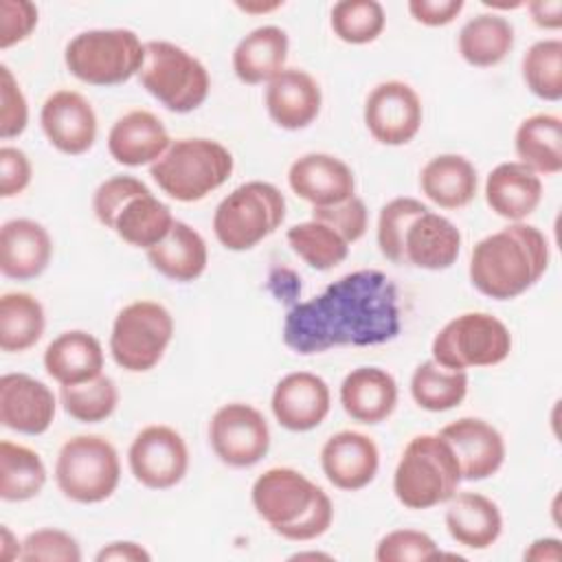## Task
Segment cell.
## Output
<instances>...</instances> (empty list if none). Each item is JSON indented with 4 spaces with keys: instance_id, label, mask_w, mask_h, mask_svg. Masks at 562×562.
I'll use <instances>...</instances> for the list:
<instances>
[{
    "instance_id": "cell-1",
    "label": "cell",
    "mask_w": 562,
    "mask_h": 562,
    "mask_svg": "<svg viewBox=\"0 0 562 562\" xmlns=\"http://www.w3.org/2000/svg\"><path fill=\"white\" fill-rule=\"evenodd\" d=\"M402 329L400 294L380 270H356L310 301L288 310L283 342L299 356L336 347H371L393 340Z\"/></svg>"
},
{
    "instance_id": "cell-2",
    "label": "cell",
    "mask_w": 562,
    "mask_h": 562,
    "mask_svg": "<svg viewBox=\"0 0 562 562\" xmlns=\"http://www.w3.org/2000/svg\"><path fill=\"white\" fill-rule=\"evenodd\" d=\"M549 259L547 235L533 224L512 222L474 244L468 274L481 294L509 301L540 281Z\"/></svg>"
},
{
    "instance_id": "cell-3",
    "label": "cell",
    "mask_w": 562,
    "mask_h": 562,
    "mask_svg": "<svg viewBox=\"0 0 562 562\" xmlns=\"http://www.w3.org/2000/svg\"><path fill=\"white\" fill-rule=\"evenodd\" d=\"M378 248L395 266L446 270L461 252V233L415 198H393L378 215Z\"/></svg>"
},
{
    "instance_id": "cell-4",
    "label": "cell",
    "mask_w": 562,
    "mask_h": 562,
    "mask_svg": "<svg viewBox=\"0 0 562 562\" xmlns=\"http://www.w3.org/2000/svg\"><path fill=\"white\" fill-rule=\"evenodd\" d=\"M257 516L281 538L307 542L321 538L334 520L331 498L294 468H270L250 490Z\"/></svg>"
},
{
    "instance_id": "cell-5",
    "label": "cell",
    "mask_w": 562,
    "mask_h": 562,
    "mask_svg": "<svg viewBox=\"0 0 562 562\" xmlns=\"http://www.w3.org/2000/svg\"><path fill=\"white\" fill-rule=\"evenodd\" d=\"M97 220L134 248L149 250L173 226L171 209L134 176H114L101 182L92 195Z\"/></svg>"
},
{
    "instance_id": "cell-6",
    "label": "cell",
    "mask_w": 562,
    "mask_h": 562,
    "mask_svg": "<svg viewBox=\"0 0 562 562\" xmlns=\"http://www.w3.org/2000/svg\"><path fill=\"white\" fill-rule=\"evenodd\" d=\"M461 481L452 446L441 435H417L395 465L393 494L406 509H430L448 503Z\"/></svg>"
},
{
    "instance_id": "cell-7",
    "label": "cell",
    "mask_w": 562,
    "mask_h": 562,
    "mask_svg": "<svg viewBox=\"0 0 562 562\" xmlns=\"http://www.w3.org/2000/svg\"><path fill=\"white\" fill-rule=\"evenodd\" d=\"M233 154L213 138H178L149 167L162 193L176 202H200L233 173Z\"/></svg>"
},
{
    "instance_id": "cell-8",
    "label": "cell",
    "mask_w": 562,
    "mask_h": 562,
    "mask_svg": "<svg viewBox=\"0 0 562 562\" xmlns=\"http://www.w3.org/2000/svg\"><path fill=\"white\" fill-rule=\"evenodd\" d=\"M138 81L158 103L176 114L198 110L211 92L206 66L182 46L165 40L145 42Z\"/></svg>"
},
{
    "instance_id": "cell-9",
    "label": "cell",
    "mask_w": 562,
    "mask_h": 562,
    "mask_svg": "<svg viewBox=\"0 0 562 562\" xmlns=\"http://www.w3.org/2000/svg\"><path fill=\"white\" fill-rule=\"evenodd\" d=\"M285 220L283 193L263 180L235 187L213 213V233L226 250L244 252L270 237Z\"/></svg>"
},
{
    "instance_id": "cell-10",
    "label": "cell",
    "mask_w": 562,
    "mask_h": 562,
    "mask_svg": "<svg viewBox=\"0 0 562 562\" xmlns=\"http://www.w3.org/2000/svg\"><path fill=\"white\" fill-rule=\"evenodd\" d=\"M145 59V44L132 29H90L77 33L64 50L72 77L88 86H119L130 81Z\"/></svg>"
},
{
    "instance_id": "cell-11",
    "label": "cell",
    "mask_w": 562,
    "mask_h": 562,
    "mask_svg": "<svg viewBox=\"0 0 562 562\" xmlns=\"http://www.w3.org/2000/svg\"><path fill=\"white\" fill-rule=\"evenodd\" d=\"M55 483L59 492L81 505L108 501L121 483V459L110 439L75 435L57 452Z\"/></svg>"
},
{
    "instance_id": "cell-12",
    "label": "cell",
    "mask_w": 562,
    "mask_h": 562,
    "mask_svg": "<svg viewBox=\"0 0 562 562\" xmlns=\"http://www.w3.org/2000/svg\"><path fill=\"white\" fill-rule=\"evenodd\" d=\"M512 351L509 327L487 312H463L450 318L432 338V360L450 371L494 367Z\"/></svg>"
},
{
    "instance_id": "cell-13",
    "label": "cell",
    "mask_w": 562,
    "mask_h": 562,
    "mask_svg": "<svg viewBox=\"0 0 562 562\" xmlns=\"http://www.w3.org/2000/svg\"><path fill=\"white\" fill-rule=\"evenodd\" d=\"M171 338V312L162 303L140 299L116 314L110 331V353L121 369L145 373L162 360Z\"/></svg>"
},
{
    "instance_id": "cell-14",
    "label": "cell",
    "mask_w": 562,
    "mask_h": 562,
    "mask_svg": "<svg viewBox=\"0 0 562 562\" xmlns=\"http://www.w3.org/2000/svg\"><path fill=\"white\" fill-rule=\"evenodd\" d=\"M215 457L228 468H252L270 450V426L263 413L244 402L220 406L209 422Z\"/></svg>"
},
{
    "instance_id": "cell-15",
    "label": "cell",
    "mask_w": 562,
    "mask_h": 562,
    "mask_svg": "<svg viewBox=\"0 0 562 562\" xmlns=\"http://www.w3.org/2000/svg\"><path fill=\"white\" fill-rule=\"evenodd\" d=\"M127 463L140 485L169 490L178 485L189 470V448L182 435L171 426L149 424L132 439Z\"/></svg>"
},
{
    "instance_id": "cell-16",
    "label": "cell",
    "mask_w": 562,
    "mask_h": 562,
    "mask_svg": "<svg viewBox=\"0 0 562 562\" xmlns=\"http://www.w3.org/2000/svg\"><path fill=\"white\" fill-rule=\"evenodd\" d=\"M364 125L369 134L391 147L411 143L424 121L422 99L406 81H382L364 101Z\"/></svg>"
},
{
    "instance_id": "cell-17",
    "label": "cell",
    "mask_w": 562,
    "mask_h": 562,
    "mask_svg": "<svg viewBox=\"0 0 562 562\" xmlns=\"http://www.w3.org/2000/svg\"><path fill=\"white\" fill-rule=\"evenodd\" d=\"M40 125L46 140L68 156L90 151L99 130L94 108L77 90H57L48 94L40 110Z\"/></svg>"
},
{
    "instance_id": "cell-18",
    "label": "cell",
    "mask_w": 562,
    "mask_h": 562,
    "mask_svg": "<svg viewBox=\"0 0 562 562\" xmlns=\"http://www.w3.org/2000/svg\"><path fill=\"white\" fill-rule=\"evenodd\" d=\"M270 408L285 430L307 432L321 426L329 415L331 393L321 375L294 371L274 384Z\"/></svg>"
},
{
    "instance_id": "cell-19",
    "label": "cell",
    "mask_w": 562,
    "mask_h": 562,
    "mask_svg": "<svg viewBox=\"0 0 562 562\" xmlns=\"http://www.w3.org/2000/svg\"><path fill=\"white\" fill-rule=\"evenodd\" d=\"M439 435L452 446L463 481H483L494 476L505 463V439L490 422L481 417H461L446 424Z\"/></svg>"
},
{
    "instance_id": "cell-20",
    "label": "cell",
    "mask_w": 562,
    "mask_h": 562,
    "mask_svg": "<svg viewBox=\"0 0 562 562\" xmlns=\"http://www.w3.org/2000/svg\"><path fill=\"white\" fill-rule=\"evenodd\" d=\"M290 189L312 209L340 204L356 195V178L351 167L338 156L310 151L299 156L288 169Z\"/></svg>"
},
{
    "instance_id": "cell-21",
    "label": "cell",
    "mask_w": 562,
    "mask_h": 562,
    "mask_svg": "<svg viewBox=\"0 0 562 562\" xmlns=\"http://www.w3.org/2000/svg\"><path fill=\"white\" fill-rule=\"evenodd\" d=\"M57 413L53 391L26 373L0 378V422L20 435H44Z\"/></svg>"
},
{
    "instance_id": "cell-22",
    "label": "cell",
    "mask_w": 562,
    "mask_h": 562,
    "mask_svg": "<svg viewBox=\"0 0 562 562\" xmlns=\"http://www.w3.org/2000/svg\"><path fill=\"white\" fill-rule=\"evenodd\" d=\"M321 468L334 487L342 492H358L375 479L380 450L369 435L340 430L323 443Z\"/></svg>"
},
{
    "instance_id": "cell-23",
    "label": "cell",
    "mask_w": 562,
    "mask_h": 562,
    "mask_svg": "<svg viewBox=\"0 0 562 562\" xmlns=\"http://www.w3.org/2000/svg\"><path fill=\"white\" fill-rule=\"evenodd\" d=\"M323 94L318 81L301 68H283L266 88L268 116L281 130H303L312 125L321 112Z\"/></svg>"
},
{
    "instance_id": "cell-24",
    "label": "cell",
    "mask_w": 562,
    "mask_h": 562,
    "mask_svg": "<svg viewBox=\"0 0 562 562\" xmlns=\"http://www.w3.org/2000/svg\"><path fill=\"white\" fill-rule=\"evenodd\" d=\"M171 145L165 123L149 110H132L114 121L108 134L110 156L125 167L154 165Z\"/></svg>"
},
{
    "instance_id": "cell-25",
    "label": "cell",
    "mask_w": 562,
    "mask_h": 562,
    "mask_svg": "<svg viewBox=\"0 0 562 562\" xmlns=\"http://www.w3.org/2000/svg\"><path fill=\"white\" fill-rule=\"evenodd\" d=\"M53 257L48 231L29 217L9 220L0 228V272L15 281L40 277Z\"/></svg>"
},
{
    "instance_id": "cell-26",
    "label": "cell",
    "mask_w": 562,
    "mask_h": 562,
    "mask_svg": "<svg viewBox=\"0 0 562 562\" xmlns=\"http://www.w3.org/2000/svg\"><path fill=\"white\" fill-rule=\"evenodd\" d=\"M485 202L498 217L525 222L542 202V180L518 160L501 162L485 180Z\"/></svg>"
},
{
    "instance_id": "cell-27",
    "label": "cell",
    "mask_w": 562,
    "mask_h": 562,
    "mask_svg": "<svg viewBox=\"0 0 562 562\" xmlns=\"http://www.w3.org/2000/svg\"><path fill=\"white\" fill-rule=\"evenodd\" d=\"M342 411L360 424H380L397 406V382L380 367H358L340 384Z\"/></svg>"
},
{
    "instance_id": "cell-28",
    "label": "cell",
    "mask_w": 562,
    "mask_h": 562,
    "mask_svg": "<svg viewBox=\"0 0 562 562\" xmlns=\"http://www.w3.org/2000/svg\"><path fill=\"white\" fill-rule=\"evenodd\" d=\"M446 529L450 538L474 551L490 549L503 533L498 505L479 492H459L448 501Z\"/></svg>"
},
{
    "instance_id": "cell-29",
    "label": "cell",
    "mask_w": 562,
    "mask_h": 562,
    "mask_svg": "<svg viewBox=\"0 0 562 562\" xmlns=\"http://www.w3.org/2000/svg\"><path fill=\"white\" fill-rule=\"evenodd\" d=\"M103 347L97 336L83 329H70L53 338L44 351L46 373L59 386L81 384L103 373Z\"/></svg>"
},
{
    "instance_id": "cell-30",
    "label": "cell",
    "mask_w": 562,
    "mask_h": 562,
    "mask_svg": "<svg viewBox=\"0 0 562 562\" xmlns=\"http://www.w3.org/2000/svg\"><path fill=\"white\" fill-rule=\"evenodd\" d=\"M288 50L290 40L281 26H257L237 42L233 50V72L248 86L268 83L285 68Z\"/></svg>"
},
{
    "instance_id": "cell-31",
    "label": "cell",
    "mask_w": 562,
    "mask_h": 562,
    "mask_svg": "<svg viewBox=\"0 0 562 562\" xmlns=\"http://www.w3.org/2000/svg\"><path fill=\"white\" fill-rule=\"evenodd\" d=\"M145 252L151 268L176 283H191L200 279L209 263L204 237L180 220H176L171 231Z\"/></svg>"
},
{
    "instance_id": "cell-32",
    "label": "cell",
    "mask_w": 562,
    "mask_h": 562,
    "mask_svg": "<svg viewBox=\"0 0 562 562\" xmlns=\"http://www.w3.org/2000/svg\"><path fill=\"white\" fill-rule=\"evenodd\" d=\"M422 193L439 209L457 211L468 206L479 189L476 167L461 154L432 156L419 173Z\"/></svg>"
},
{
    "instance_id": "cell-33",
    "label": "cell",
    "mask_w": 562,
    "mask_h": 562,
    "mask_svg": "<svg viewBox=\"0 0 562 562\" xmlns=\"http://www.w3.org/2000/svg\"><path fill=\"white\" fill-rule=\"evenodd\" d=\"M514 24L501 13H479L470 18L457 37L459 55L474 68L498 66L514 48Z\"/></svg>"
},
{
    "instance_id": "cell-34",
    "label": "cell",
    "mask_w": 562,
    "mask_h": 562,
    "mask_svg": "<svg viewBox=\"0 0 562 562\" xmlns=\"http://www.w3.org/2000/svg\"><path fill=\"white\" fill-rule=\"evenodd\" d=\"M514 149L518 162L538 176H555L562 171V121L558 114L540 112L520 121Z\"/></svg>"
},
{
    "instance_id": "cell-35",
    "label": "cell",
    "mask_w": 562,
    "mask_h": 562,
    "mask_svg": "<svg viewBox=\"0 0 562 562\" xmlns=\"http://www.w3.org/2000/svg\"><path fill=\"white\" fill-rule=\"evenodd\" d=\"M46 485V465L29 446L0 441V498L24 503L35 498Z\"/></svg>"
},
{
    "instance_id": "cell-36",
    "label": "cell",
    "mask_w": 562,
    "mask_h": 562,
    "mask_svg": "<svg viewBox=\"0 0 562 562\" xmlns=\"http://www.w3.org/2000/svg\"><path fill=\"white\" fill-rule=\"evenodd\" d=\"M42 303L29 292H7L0 299V349L20 353L31 349L44 334Z\"/></svg>"
},
{
    "instance_id": "cell-37",
    "label": "cell",
    "mask_w": 562,
    "mask_h": 562,
    "mask_svg": "<svg viewBox=\"0 0 562 562\" xmlns=\"http://www.w3.org/2000/svg\"><path fill=\"white\" fill-rule=\"evenodd\" d=\"M411 395L424 411H452L468 395V371H450L435 360H426L411 375Z\"/></svg>"
},
{
    "instance_id": "cell-38",
    "label": "cell",
    "mask_w": 562,
    "mask_h": 562,
    "mask_svg": "<svg viewBox=\"0 0 562 562\" xmlns=\"http://www.w3.org/2000/svg\"><path fill=\"white\" fill-rule=\"evenodd\" d=\"M285 239L294 255L314 270H331L349 255L347 239L318 220H307L288 228Z\"/></svg>"
},
{
    "instance_id": "cell-39",
    "label": "cell",
    "mask_w": 562,
    "mask_h": 562,
    "mask_svg": "<svg viewBox=\"0 0 562 562\" xmlns=\"http://www.w3.org/2000/svg\"><path fill=\"white\" fill-rule=\"evenodd\" d=\"M329 24L340 42L362 46L382 35L386 13L378 0H340L331 7Z\"/></svg>"
},
{
    "instance_id": "cell-40",
    "label": "cell",
    "mask_w": 562,
    "mask_h": 562,
    "mask_svg": "<svg viewBox=\"0 0 562 562\" xmlns=\"http://www.w3.org/2000/svg\"><path fill=\"white\" fill-rule=\"evenodd\" d=\"M520 70L531 94L542 101L562 99V42L558 37L531 44L522 57Z\"/></svg>"
},
{
    "instance_id": "cell-41",
    "label": "cell",
    "mask_w": 562,
    "mask_h": 562,
    "mask_svg": "<svg viewBox=\"0 0 562 562\" xmlns=\"http://www.w3.org/2000/svg\"><path fill=\"white\" fill-rule=\"evenodd\" d=\"M59 400L64 411L81 424L105 422L119 406V389L112 378L97 375L94 380L61 386Z\"/></svg>"
},
{
    "instance_id": "cell-42",
    "label": "cell",
    "mask_w": 562,
    "mask_h": 562,
    "mask_svg": "<svg viewBox=\"0 0 562 562\" xmlns=\"http://www.w3.org/2000/svg\"><path fill=\"white\" fill-rule=\"evenodd\" d=\"M443 558L437 542L417 529H393L375 544L378 562H428Z\"/></svg>"
},
{
    "instance_id": "cell-43",
    "label": "cell",
    "mask_w": 562,
    "mask_h": 562,
    "mask_svg": "<svg viewBox=\"0 0 562 562\" xmlns=\"http://www.w3.org/2000/svg\"><path fill=\"white\" fill-rule=\"evenodd\" d=\"M20 560L24 562H79L81 549L75 536L57 527L31 531L22 540Z\"/></svg>"
},
{
    "instance_id": "cell-44",
    "label": "cell",
    "mask_w": 562,
    "mask_h": 562,
    "mask_svg": "<svg viewBox=\"0 0 562 562\" xmlns=\"http://www.w3.org/2000/svg\"><path fill=\"white\" fill-rule=\"evenodd\" d=\"M29 123V103L26 97L9 70V66H0V136L4 140L20 136Z\"/></svg>"
},
{
    "instance_id": "cell-45",
    "label": "cell",
    "mask_w": 562,
    "mask_h": 562,
    "mask_svg": "<svg viewBox=\"0 0 562 562\" xmlns=\"http://www.w3.org/2000/svg\"><path fill=\"white\" fill-rule=\"evenodd\" d=\"M312 220L325 222L336 233H340L347 239V244H353L367 233L369 211H367V204L358 195H353L340 204L312 209Z\"/></svg>"
},
{
    "instance_id": "cell-46",
    "label": "cell",
    "mask_w": 562,
    "mask_h": 562,
    "mask_svg": "<svg viewBox=\"0 0 562 562\" xmlns=\"http://www.w3.org/2000/svg\"><path fill=\"white\" fill-rule=\"evenodd\" d=\"M37 7L29 0H2L0 2V48L7 50L13 44L24 42L37 26Z\"/></svg>"
},
{
    "instance_id": "cell-47",
    "label": "cell",
    "mask_w": 562,
    "mask_h": 562,
    "mask_svg": "<svg viewBox=\"0 0 562 562\" xmlns=\"http://www.w3.org/2000/svg\"><path fill=\"white\" fill-rule=\"evenodd\" d=\"M33 178V167L29 156L18 147L0 149V195L15 198L20 195Z\"/></svg>"
},
{
    "instance_id": "cell-48",
    "label": "cell",
    "mask_w": 562,
    "mask_h": 562,
    "mask_svg": "<svg viewBox=\"0 0 562 562\" xmlns=\"http://www.w3.org/2000/svg\"><path fill=\"white\" fill-rule=\"evenodd\" d=\"M463 11V0H411L408 13L424 26H446Z\"/></svg>"
},
{
    "instance_id": "cell-49",
    "label": "cell",
    "mask_w": 562,
    "mask_h": 562,
    "mask_svg": "<svg viewBox=\"0 0 562 562\" xmlns=\"http://www.w3.org/2000/svg\"><path fill=\"white\" fill-rule=\"evenodd\" d=\"M97 562H149L151 553L138 544V542H130V540H119V542H110L105 544L97 555Z\"/></svg>"
},
{
    "instance_id": "cell-50",
    "label": "cell",
    "mask_w": 562,
    "mask_h": 562,
    "mask_svg": "<svg viewBox=\"0 0 562 562\" xmlns=\"http://www.w3.org/2000/svg\"><path fill=\"white\" fill-rule=\"evenodd\" d=\"M536 26L558 31L562 26V0H531L525 2Z\"/></svg>"
},
{
    "instance_id": "cell-51",
    "label": "cell",
    "mask_w": 562,
    "mask_h": 562,
    "mask_svg": "<svg viewBox=\"0 0 562 562\" xmlns=\"http://www.w3.org/2000/svg\"><path fill=\"white\" fill-rule=\"evenodd\" d=\"M562 558V542L558 538H538L525 551V560L558 562Z\"/></svg>"
},
{
    "instance_id": "cell-52",
    "label": "cell",
    "mask_w": 562,
    "mask_h": 562,
    "mask_svg": "<svg viewBox=\"0 0 562 562\" xmlns=\"http://www.w3.org/2000/svg\"><path fill=\"white\" fill-rule=\"evenodd\" d=\"M20 553H22V542L11 533V529L7 525H2V529H0V560L2 562L20 560Z\"/></svg>"
},
{
    "instance_id": "cell-53",
    "label": "cell",
    "mask_w": 562,
    "mask_h": 562,
    "mask_svg": "<svg viewBox=\"0 0 562 562\" xmlns=\"http://www.w3.org/2000/svg\"><path fill=\"white\" fill-rule=\"evenodd\" d=\"M235 7L244 13H270V11H277L283 7V2H235Z\"/></svg>"
},
{
    "instance_id": "cell-54",
    "label": "cell",
    "mask_w": 562,
    "mask_h": 562,
    "mask_svg": "<svg viewBox=\"0 0 562 562\" xmlns=\"http://www.w3.org/2000/svg\"><path fill=\"white\" fill-rule=\"evenodd\" d=\"M483 7L492 9V13H494V11H512V9H520V7H525V2H520V0H512V2H498V0H483Z\"/></svg>"
},
{
    "instance_id": "cell-55",
    "label": "cell",
    "mask_w": 562,
    "mask_h": 562,
    "mask_svg": "<svg viewBox=\"0 0 562 562\" xmlns=\"http://www.w3.org/2000/svg\"><path fill=\"white\" fill-rule=\"evenodd\" d=\"M294 560H301V558H327L329 560V555H325V553H296V555H292Z\"/></svg>"
}]
</instances>
